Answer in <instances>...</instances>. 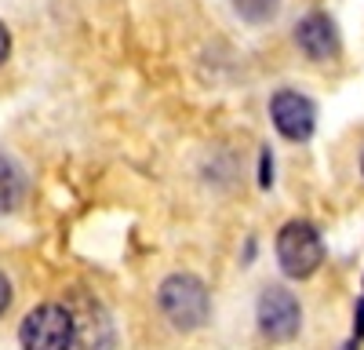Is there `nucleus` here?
<instances>
[{
	"label": "nucleus",
	"instance_id": "1",
	"mask_svg": "<svg viewBox=\"0 0 364 350\" xmlns=\"http://www.w3.org/2000/svg\"><path fill=\"white\" fill-rule=\"evenodd\" d=\"M157 307L178 332H197L211 317V296L208 285L197 274H171L157 288Z\"/></svg>",
	"mask_w": 364,
	"mask_h": 350
},
{
	"label": "nucleus",
	"instance_id": "2",
	"mask_svg": "<svg viewBox=\"0 0 364 350\" xmlns=\"http://www.w3.org/2000/svg\"><path fill=\"white\" fill-rule=\"evenodd\" d=\"M22 350H73L77 343V321L73 310L63 303H41L33 307L18 325Z\"/></svg>",
	"mask_w": 364,
	"mask_h": 350
},
{
	"label": "nucleus",
	"instance_id": "3",
	"mask_svg": "<svg viewBox=\"0 0 364 350\" xmlns=\"http://www.w3.org/2000/svg\"><path fill=\"white\" fill-rule=\"evenodd\" d=\"M277 262H281V270L295 281H306L321 270V262H324V241H321V233L314 223L306 219H291L281 226L277 233Z\"/></svg>",
	"mask_w": 364,
	"mask_h": 350
},
{
	"label": "nucleus",
	"instance_id": "4",
	"mask_svg": "<svg viewBox=\"0 0 364 350\" xmlns=\"http://www.w3.org/2000/svg\"><path fill=\"white\" fill-rule=\"evenodd\" d=\"M255 317H259V332L269 339V343H288L299 336V325H302V310H299V299L284 285H266L262 296H259V307H255Z\"/></svg>",
	"mask_w": 364,
	"mask_h": 350
},
{
	"label": "nucleus",
	"instance_id": "5",
	"mask_svg": "<svg viewBox=\"0 0 364 350\" xmlns=\"http://www.w3.org/2000/svg\"><path fill=\"white\" fill-rule=\"evenodd\" d=\"M269 121L288 142H310L317 132V106L302 92L284 88V92H277L269 99Z\"/></svg>",
	"mask_w": 364,
	"mask_h": 350
},
{
	"label": "nucleus",
	"instance_id": "6",
	"mask_svg": "<svg viewBox=\"0 0 364 350\" xmlns=\"http://www.w3.org/2000/svg\"><path fill=\"white\" fill-rule=\"evenodd\" d=\"M295 44L310 63H331L339 55V29L324 11H310L295 26Z\"/></svg>",
	"mask_w": 364,
	"mask_h": 350
},
{
	"label": "nucleus",
	"instance_id": "7",
	"mask_svg": "<svg viewBox=\"0 0 364 350\" xmlns=\"http://www.w3.org/2000/svg\"><path fill=\"white\" fill-rule=\"evenodd\" d=\"M77 339H80V350H113V321L106 317V310L95 303L87 307L84 317H77Z\"/></svg>",
	"mask_w": 364,
	"mask_h": 350
},
{
	"label": "nucleus",
	"instance_id": "8",
	"mask_svg": "<svg viewBox=\"0 0 364 350\" xmlns=\"http://www.w3.org/2000/svg\"><path fill=\"white\" fill-rule=\"evenodd\" d=\"M22 190H26V179H22L18 164L8 154H0V216H8V212L18 208Z\"/></svg>",
	"mask_w": 364,
	"mask_h": 350
},
{
	"label": "nucleus",
	"instance_id": "9",
	"mask_svg": "<svg viewBox=\"0 0 364 350\" xmlns=\"http://www.w3.org/2000/svg\"><path fill=\"white\" fill-rule=\"evenodd\" d=\"M233 8H237V15L245 18V22L262 26V22H269V18H277L281 0H233Z\"/></svg>",
	"mask_w": 364,
	"mask_h": 350
},
{
	"label": "nucleus",
	"instance_id": "10",
	"mask_svg": "<svg viewBox=\"0 0 364 350\" xmlns=\"http://www.w3.org/2000/svg\"><path fill=\"white\" fill-rule=\"evenodd\" d=\"M259 186L262 190L273 186V154H269V146H262V157H259Z\"/></svg>",
	"mask_w": 364,
	"mask_h": 350
},
{
	"label": "nucleus",
	"instance_id": "11",
	"mask_svg": "<svg viewBox=\"0 0 364 350\" xmlns=\"http://www.w3.org/2000/svg\"><path fill=\"white\" fill-rule=\"evenodd\" d=\"M8 307H11V281L4 277V270H0V317L8 314Z\"/></svg>",
	"mask_w": 364,
	"mask_h": 350
},
{
	"label": "nucleus",
	"instance_id": "12",
	"mask_svg": "<svg viewBox=\"0 0 364 350\" xmlns=\"http://www.w3.org/2000/svg\"><path fill=\"white\" fill-rule=\"evenodd\" d=\"M353 339H357V343L364 339V299H360L357 310H353Z\"/></svg>",
	"mask_w": 364,
	"mask_h": 350
},
{
	"label": "nucleus",
	"instance_id": "13",
	"mask_svg": "<svg viewBox=\"0 0 364 350\" xmlns=\"http://www.w3.org/2000/svg\"><path fill=\"white\" fill-rule=\"evenodd\" d=\"M8 55H11V37H8V26L0 22V66L8 63Z\"/></svg>",
	"mask_w": 364,
	"mask_h": 350
},
{
	"label": "nucleus",
	"instance_id": "14",
	"mask_svg": "<svg viewBox=\"0 0 364 350\" xmlns=\"http://www.w3.org/2000/svg\"><path fill=\"white\" fill-rule=\"evenodd\" d=\"M343 350H357V339H350V343H346V346H343Z\"/></svg>",
	"mask_w": 364,
	"mask_h": 350
},
{
	"label": "nucleus",
	"instance_id": "15",
	"mask_svg": "<svg viewBox=\"0 0 364 350\" xmlns=\"http://www.w3.org/2000/svg\"><path fill=\"white\" fill-rule=\"evenodd\" d=\"M360 171H364V154H360Z\"/></svg>",
	"mask_w": 364,
	"mask_h": 350
}]
</instances>
